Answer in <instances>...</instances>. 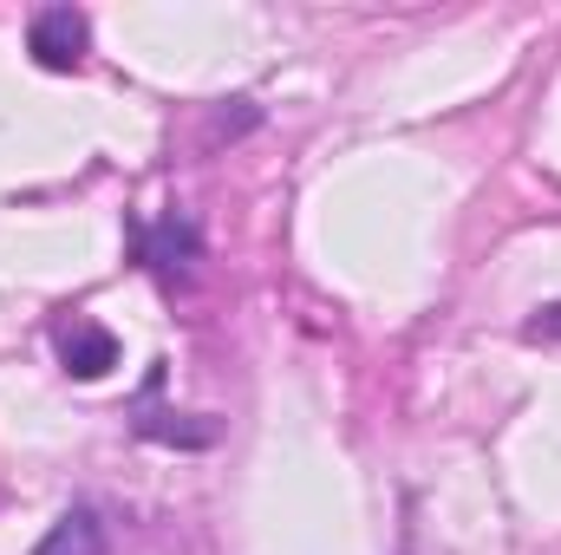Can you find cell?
Instances as JSON below:
<instances>
[{
  "label": "cell",
  "mask_w": 561,
  "mask_h": 555,
  "mask_svg": "<svg viewBox=\"0 0 561 555\" xmlns=\"http://www.w3.org/2000/svg\"><path fill=\"white\" fill-rule=\"evenodd\" d=\"M59 360L72 380H105L118 366V340L99 320H72V327H59Z\"/></svg>",
  "instance_id": "3957f363"
},
{
  "label": "cell",
  "mask_w": 561,
  "mask_h": 555,
  "mask_svg": "<svg viewBox=\"0 0 561 555\" xmlns=\"http://www.w3.org/2000/svg\"><path fill=\"white\" fill-rule=\"evenodd\" d=\"M523 333H529V340H561V301L556 307H536V320H529Z\"/></svg>",
  "instance_id": "5b68a950"
},
{
  "label": "cell",
  "mask_w": 561,
  "mask_h": 555,
  "mask_svg": "<svg viewBox=\"0 0 561 555\" xmlns=\"http://www.w3.org/2000/svg\"><path fill=\"white\" fill-rule=\"evenodd\" d=\"M85 46H92V20L79 7H39L26 20V53L46 72H79L85 66Z\"/></svg>",
  "instance_id": "6da1fadb"
},
{
  "label": "cell",
  "mask_w": 561,
  "mask_h": 555,
  "mask_svg": "<svg viewBox=\"0 0 561 555\" xmlns=\"http://www.w3.org/2000/svg\"><path fill=\"white\" fill-rule=\"evenodd\" d=\"M33 555H112V530H105V517H99L92 503H72V510L39 536Z\"/></svg>",
  "instance_id": "277c9868"
},
{
  "label": "cell",
  "mask_w": 561,
  "mask_h": 555,
  "mask_svg": "<svg viewBox=\"0 0 561 555\" xmlns=\"http://www.w3.org/2000/svg\"><path fill=\"white\" fill-rule=\"evenodd\" d=\"M138 262L157 269L163 281H190L196 262H203V229H196V216L170 209L163 223H138Z\"/></svg>",
  "instance_id": "7a4b0ae2"
}]
</instances>
